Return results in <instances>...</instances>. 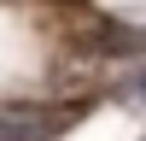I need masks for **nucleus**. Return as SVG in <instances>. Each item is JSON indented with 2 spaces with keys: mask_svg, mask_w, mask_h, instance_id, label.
<instances>
[{
  "mask_svg": "<svg viewBox=\"0 0 146 141\" xmlns=\"http://www.w3.org/2000/svg\"><path fill=\"white\" fill-rule=\"evenodd\" d=\"M64 117L70 112H53V106H12L0 117V141H53Z\"/></svg>",
  "mask_w": 146,
  "mask_h": 141,
  "instance_id": "nucleus-1",
  "label": "nucleus"
},
{
  "mask_svg": "<svg viewBox=\"0 0 146 141\" xmlns=\"http://www.w3.org/2000/svg\"><path fill=\"white\" fill-rule=\"evenodd\" d=\"M117 100H123V106H146V65H135V70H129V77L123 82H117Z\"/></svg>",
  "mask_w": 146,
  "mask_h": 141,
  "instance_id": "nucleus-2",
  "label": "nucleus"
},
{
  "mask_svg": "<svg viewBox=\"0 0 146 141\" xmlns=\"http://www.w3.org/2000/svg\"><path fill=\"white\" fill-rule=\"evenodd\" d=\"M140 141H146V135H140Z\"/></svg>",
  "mask_w": 146,
  "mask_h": 141,
  "instance_id": "nucleus-3",
  "label": "nucleus"
}]
</instances>
